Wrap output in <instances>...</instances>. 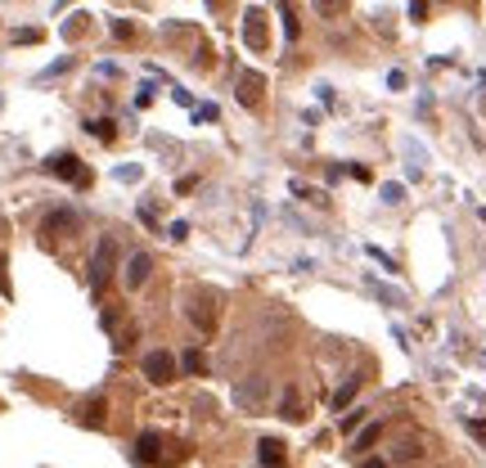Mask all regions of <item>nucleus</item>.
I'll list each match as a JSON object with an SVG mask.
<instances>
[{
	"label": "nucleus",
	"instance_id": "c85d7f7f",
	"mask_svg": "<svg viewBox=\"0 0 486 468\" xmlns=\"http://www.w3.org/2000/svg\"><path fill=\"white\" fill-rule=\"evenodd\" d=\"M469 433L478 437V442H486V419H469Z\"/></svg>",
	"mask_w": 486,
	"mask_h": 468
},
{
	"label": "nucleus",
	"instance_id": "20e7f679",
	"mask_svg": "<svg viewBox=\"0 0 486 468\" xmlns=\"http://www.w3.org/2000/svg\"><path fill=\"white\" fill-rule=\"evenodd\" d=\"M234 95H239L243 108H257V104H261V95H266V77H261V72H252V68H243L239 81H234Z\"/></svg>",
	"mask_w": 486,
	"mask_h": 468
},
{
	"label": "nucleus",
	"instance_id": "f03ea898",
	"mask_svg": "<svg viewBox=\"0 0 486 468\" xmlns=\"http://www.w3.org/2000/svg\"><path fill=\"white\" fill-rule=\"evenodd\" d=\"M113 266H118V243L99 239V248H95V257H90V284L95 289H104V284L113 280Z\"/></svg>",
	"mask_w": 486,
	"mask_h": 468
},
{
	"label": "nucleus",
	"instance_id": "c756f323",
	"mask_svg": "<svg viewBox=\"0 0 486 468\" xmlns=\"http://www.w3.org/2000/svg\"><path fill=\"white\" fill-rule=\"evenodd\" d=\"M369 257H374V261H383V266H387V271H396V261H392V257H387V252H383V248H369Z\"/></svg>",
	"mask_w": 486,
	"mask_h": 468
},
{
	"label": "nucleus",
	"instance_id": "f257e3e1",
	"mask_svg": "<svg viewBox=\"0 0 486 468\" xmlns=\"http://www.w3.org/2000/svg\"><path fill=\"white\" fill-rule=\"evenodd\" d=\"M45 171H50V176H59V180H72V185H90V171L81 167V158L77 154H50L45 158Z\"/></svg>",
	"mask_w": 486,
	"mask_h": 468
},
{
	"label": "nucleus",
	"instance_id": "423d86ee",
	"mask_svg": "<svg viewBox=\"0 0 486 468\" xmlns=\"http://www.w3.org/2000/svg\"><path fill=\"white\" fill-rule=\"evenodd\" d=\"M145 378H149V383H171V378H176V360H171V351H149V356H145Z\"/></svg>",
	"mask_w": 486,
	"mask_h": 468
},
{
	"label": "nucleus",
	"instance_id": "6ab92c4d",
	"mask_svg": "<svg viewBox=\"0 0 486 468\" xmlns=\"http://www.w3.org/2000/svg\"><path fill=\"white\" fill-rule=\"evenodd\" d=\"M378 437H383V428H378V423H369V428H365V433H360V437H356V451H369V446H374V442H378Z\"/></svg>",
	"mask_w": 486,
	"mask_h": 468
},
{
	"label": "nucleus",
	"instance_id": "2eb2a0df",
	"mask_svg": "<svg viewBox=\"0 0 486 468\" xmlns=\"http://www.w3.org/2000/svg\"><path fill=\"white\" fill-rule=\"evenodd\" d=\"M284 419H289V423L307 419V414H302V401H298V392H284Z\"/></svg>",
	"mask_w": 486,
	"mask_h": 468
},
{
	"label": "nucleus",
	"instance_id": "4468645a",
	"mask_svg": "<svg viewBox=\"0 0 486 468\" xmlns=\"http://www.w3.org/2000/svg\"><path fill=\"white\" fill-rule=\"evenodd\" d=\"M54 230H77V216L72 212H54L50 221H45V234H54Z\"/></svg>",
	"mask_w": 486,
	"mask_h": 468
},
{
	"label": "nucleus",
	"instance_id": "aec40b11",
	"mask_svg": "<svg viewBox=\"0 0 486 468\" xmlns=\"http://www.w3.org/2000/svg\"><path fill=\"white\" fill-rule=\"evenodd\" d=\"M383 203H387V207L405 203V185H396V180H392V185H383Z\"/></svg>",
	"mask_w": 486,
	"mask_h": 468
},
{
	"label": "nucleus",
	"instance_id": "0eeeda50",
	"mask_svg": "<svg viewBox=\"0 0 486 468\" xmlns=\"http://www.w3.org/2000/svg\"><path fill=\"white\" fill-rule=\"evenodd\" d=\"M122 280H127V289H140V284L149 280V271H154V261H149V252H136V257H127V266H122Z\"/></svg>",
	"mask_w": 486,
	"mask_h": 468
},
{
	"label": "nucleus",
	"instance_id": "1a4fd4ad",
	"mask_svg": "<svg viewBox=\"0 0 486 468\" xmlns=\"http://www.w3.org/2000/svg\"><path fill=\"white\" fill-rule=\"evenodd\" d=\"M104 410H108V405H104V396L81 401V423H86V428H99V423H104Z\"/></svg>",
	"mask_w": 486,
	"mask_h": 468
},
{
	"label": "nucleus",
	"instance_id": "f3484780",
	"mask_svg": "<svg viewBox=\"0 0 486 468\" xmlns=\"http://www.w3.org/2000/svg\"><path fill=\"white\" fill-rule=\"evenodd\" d=\"M180 365H185L189 374H207V360H203V351H185V356H180Z\"/></svg>",
	"mask_w": 486,
	"mask_h": 468
},
{
	"label": "nucleus",
	"instance_id": "2f4dec72",
	"mask_svg": "<svg viewBox=\"0 0 486 468\" xmlns=\"http://www.w3.org/2000/svg\"><path fill=\"white\" fill-rule=\"evenodd\" d=\"M9 293H14V289H9V275H5V257H0V298H9Z\"/></svg>",
	"mask_w": 486,
	"mask_h": 468
},
{
	"label": "nucleus",
	"instance_id": "a878e982",
	"mask_svg": "<svg viewBox=\"0 0 486 468\" xmlns=\"http://www.w3.org/2000/svg\"><path fill=\"white\" fill-rule=\"evenodd\" d=\"M185 234H189V225H185V221H171V225H167V239H176V243H180Z\"/></svg>",
	"mask_w": 486,
	"mask_h": 468
},
{
	"label": "nucleus",
	"instance_id": "bb28decb",
	"mask_svg": "<svg viewBox=\"0 0 486 468\" xmlns=\"http://www.w3.org/2000/svg\"><path fill=\"white\" fill-rule=\"evenodd\" d=\"M360 419H365V410H351V414L342 419V433H351V428H360Z\"/></svg>",
	"mask_w": 486,
	"mask_h": 468
},
{
	"label": "nucleus",
	"instance_id": "6e6552de",
	"mask_svg": "<svg viewBox=\"0 0 486 468\" xmlns=\"http://www.w3.org/2000/svg\"><path fill=\"white\" fill-rule=\"evenodd\" d=\"M257 451H261V468H280L284 464V442H280V437H261Z\"/></svg>",
	"mask_w": 486,
	"mask_h": 468
},
{
	"label": "nucleus",
	"instance_id": "473e14b6",
	"mask_svg": "<svg viewBox=\"0 0 486 468\" xmlns=\"http://www.w3.org/2000/svg\"><path fill=\"white\" fill-rule=\"evenodd\" d=\"M68 63H72V59H54V63H50V68H45V72H41V77H54V72H63V68H68Z\"/></svg>",
	"mask_w": 486,
	"mask_h": 468
},
{
	"label": "nucleus",
	"instance_id": "9d476101",
	"mask_svg": "<svg viewBox=\"0 0 486 468\" xmlns=\"http://www.w3.org/2000/svg\"><path fill=\"white\" fill-rule=\"evenodd\" d=\"M158 451H162V433H145V437L136 442V455H140L145 464H154V460H158Z\"/></svg>",
	"mask_w": 486,
	"mask_h": 468
},
{
	"label": "nucleus",
	"instance_id": "5701e85b",
	"mask_svg": "<svg viewBox=\"0 0 486 468\" xmlns=\"http://www.w3.org/2000/svg\"><path fill=\"white\" fill-rule=\"evenodd\" d=\"M131 32H136V27H131L127 18H118V23H113V36H118V41H131Z\"/></svg>",
	"mask_w": 486,
	"mask_h": 468
},
{
	"label": "nucleus",
	"instance_id": "a211bd4d",
	"mask_svg": "<svg viewBox=\"0 0 486 468\" xmlns=\"http://www.w3.org/2000/svg\"><path fill=\"white\" fill-rule=\"evenodd\" d=\"M347 5H351V0H316V14H324V18H338Z\"/></svg>",
	"mask_w": 486,
	"mask_h": 468
},
{
	"label": "nucleus",
	"instance_id": "c9c22d12",
	"mask_svg": "<svg viewBox=\"0 0 486 468\" xmlns=\"http://www.w3.org/2000/svg\"><path fill=\"white\" fill-rule=\"evenodd\" d=\"M207 5H212V9H221V5H225V0H207Z\"/></svg>",
	"mask_w": 486,
	"mask_h": 468
},
{
	"label": "nucleus",
	"instance_id": "393cba45",
	"mask_svg": "<svg viewBox=\"0 0 486 468\" xmlns=\"http://www.w3.org/2000/svg\"><path fill=\"white\" fill-rule=\"evenodd\" d=\"M410 18H414V23H423V18H428V0H410Z\"/></svg>",
	"mask_w": 486,
	"mask_h": 468
},
{
	"label": "nucleus",
	"instance_id": "7c9ffc66",
	"mask_svg": "<svg viewBox=\"0 0 486 468\" xmlns=\"http://www.w3.org/2000/svg\"><path fill=\"white\" fill-rule=\"evenodd\" d=\"M171 99L185 104V108H194V99H189V90H180V86H171Z\"/></svg>",
	"mask_w": 486,
	"mask_h": 468
},
{
	"label": "nucleus",
	"instance_id": "7ed1b4c3",
	"mask_svg": "<svg viewBox=\"0 0 486 468\" xmlns=\"http://www.w3.org/2000/svg\"><path fill=\"white\" fill-rule=\"evenodd\" d=\"M243 45H248V50H257V54L270 45V27H266L261 9H243Z\"/></svg>",
	"mask_w": 486,
	"mask_h": 468
},
{
	"label": "nucleus",
	"instance_id": "f704fd0d",
	"mask_svg": "<svg viewBox=\"0 0 486 468\" xmlns=\"http://www.w3.org/2000/svg\"><path fill=\"white\" fill-rule=\"evenodd\" d=\"M360 468H387V464H383V460H365Z\"/></svg>",
	"mask_w": 486,
	"mask_h": 468
},
{
	"label": "nucleus",
	"instance_id": "4be33fe9",
	"mask_svg": "<svg viewBox=\"0 0 486 468\" xmlns=\"http://www.w3.org/2000/svg\"><path fill=\"white\" fill-rule=\"evenodd\" d=\"M14 41H18V45H23V41L32 45V41H41V32H36V27H18V32H14Z\"/></svg>",
	"mask_w": 486,
	"mask_h": 468
},
{
	"label": "nucleus",
	"instance_id": "ddd939ff",
	"mask_svg": "<svg viewBox=\"0 0 486 468\" xmlns=\"http://www.w3.org/2000/svg\"><path fill=\"white\" fill-rule=\"evenodd\" d=\"M356 387H360V378H347V383L333 392V410H347V405H351V396H356Z\"/></svg>",
	"mask_w": 486,
	"mask_h": 468
},
{
	"label": "nucleus",
	"instance_id": "b1692460",
	"mask_svg": "<svg viewBox=\"0 0 486 468\" xmlns=\"http://www.w3.org/2000/svg\"><path fill=\"white\" fill-rule=\"evenodd\" d=\"M131 342H136V324H122L118 329V347H131Z\"/></svg>",
	"mask_w": 486,
	"mask_h": 468
},
{
	"label": "nucleus",
	"instance_id": "dca6fc26",
	"mask_svg": "<svg viewBox=\"0 0 486 468\" xmlns=\"http://www.w3.org/2000/svg\"><path fill=\"white\" fill-rule=\"evenodd\" d=\"M280 18H284V32H289V41H298L302 27H298V18H293V5H289V0H280Z\"/></svg>",
	"mask_w": 486,
	"mask_h": 468
},
{
	"label": "nucleus",
	"instance_id": "9b49d317",
	"mask_svg": "<svg viewBox=\"0 0 486 468\" xmlns=\"http://www.w3.org/2000/svg\"><path fill=\"white\" fill-rule=\"evenodd\" d=\"M365 289L374 293L378 302H387V307H405V293H396V289H387V284H378V280H365Z\"/></svg>",
	"mask_w": 486,
	"mask_h": 468
},
{
	"label": "nucleus",
	"instance_id": "412c9836",
	"mask_svg": "<svg viewBox=\"0 0 486 468\" xmlns=\"http://www.w3.org/2000/svg\"><path fill=\"white\" fill-rule=\"evenodd\" d=\"M194 118H198V122H216L221 113H216V104H198V108H194Z\"/></svg>",
	"mask_w": 486,
	"mask_h": 468
},
{
	"label": "nucleus",
	"instance_id": "cd10ccee",
	"mask_svg": "<svg viewBox=\"0 0 486 468\" xmlns=\"http://www.w3.org/2000/svg\"><path fill=\"white\" fill-rule=\"evenodd\" d=\"M387 86H392V90H405V72L392 68V72H387Z\"/></svg>",
	"mask_w": 486,
	"mask_h": 468
},
{
	"label": "nucleus",
	"instance_id": "39448f33",
	"mask_svg": "<svg viewBox=\"0 0 486 468\" xmlns=\"http://www.w3.org/2000/svg\"><path fill=\"white\" fill-rule=\"evenodd\" d=\"M266 392H270V383H266L261 374H252L248 383H239V392H234V401H239L243 410H252V414H257V410L266 405Z\"/></svg>",
	"mask_w": 486,
	"mask_h": 468
},
{
	"label": "nucleus",
	"instance_id": "72a5a7b5",
	"mask_svg": "<svg viewBox=\"0 0 486 468\" xmlns=\"http://www.w3.org/2000/svg\"><path fill=\"white\" fill-rule=\"evenodd\" d=\"M118 180H140V167H118Z\"/></svg>",
	"mask_w": 486,
	"mask_h": 468
},
{
	"label": "nucleus",
	"instance_id": "f8f14e48",
	"mask_svg": "<svg viewBox=\"0 0 486 468\" xmlns=\"http://www.w3.org/2000/svg\"><path fill=\"white\" fill-rule=\"evenodd\" d=\"M86 131H90L95 140H104V145H108V140L118 136V131H113V122H108V118H90V122H86Z\"/></svg>",
	"mask_w": 486,
	"mask_h": 468
}]
</instances>
